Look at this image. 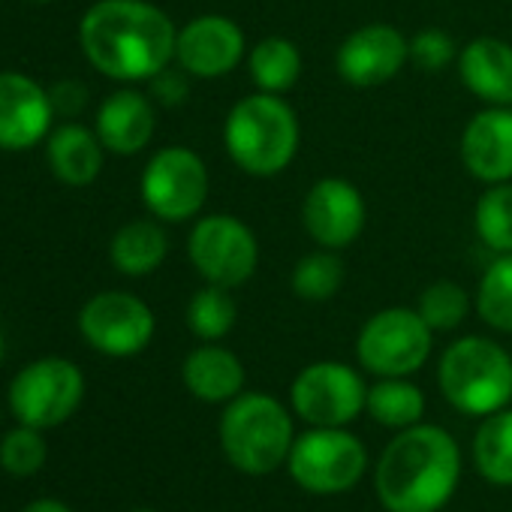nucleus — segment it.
Segmentation results:
<instances>
[{
	"instance_id": "1",
	"label": "nucleus",
	"mask_w": 512,
	"mask_h": 512,
	"mask_svg": "<svg viewBox=\"0 0 512 512\" xmlns=\"http://www.w3.org/2000/svg\"><path fill=\"white\" fill-rule=\"evenodd\" d=\"M178 28L148 0H100L79 25L88 64L115 82H151L175 61Z\"/></svg>"
},
{
	"instance_id": "2",
	"label": "nucleus",
	"mask_w": 512,
	"mask_h": 512,
	"mask_svg": "<svg viewBox=\"0 0 512 512\" xmlns=\"http://www.w3.org/2000/svg\"><path fill=\"white\" fill-rule=\"evenodd\" d=\"M461 449L446 428L410 425L377 458L374 491L386 512H440L458 491Z\"/></svg>"
},
{
	"instance_id": "3",
	"label": "nucleus",
	"mask_w": 512,
	"mask_h": 512,
	"mask_svg": "<svg viewBox=\"0 0 512 512\" xmlns=\"http://www.w3.org/2000/svg\"><path fill=\"white\" fill-rule=\"evenodd\" d=\"M302 124L281 94L256 91L241 97L223 124L229 160L250 178H275L299 154Z\"/></svg>"
},
{
	"instance_id": "4",
	"label": "nucleus",
	"mask_w": 512,
	"mask_h": 512,
	"mask_svg": "<svg viewBox=\"0 0 512 512\" xmlns=\"http://www.w3.org/2000/svg\"><path fill=\"white\" fill-rule=\"evenodd\" d=\"M226 461L244 476H269L287 464L296 443L293 413L275 395L241 392L232 398L217 425Z\"/></svg>"
},
{
	"instance_id": "5",
	"label": "nucleus",
	"mask_w": 512,
	"mask_h": 512,
	"mask_svg": "<svg viewBox=\"0 0 512 512\" xmlns=\"http://www.w3.org/2000/svg\"><path fill=\"white\" fill-rule=\"evenodd\" d=\"M443 398L464 416H491L512 401V356L491 338L452 341L437 365Z\"/></svg>"
},
{
	"instance_id": "6",
	"label": "nucleus",
	"mask_w": 512,
	"mask_h": 512,
	"mask_svg": "<svg viewBox=\"0 0 512 512\" xmlns=\"http://www.w3.org/2000/svg\"><path fill=\"white\" fill-rule=\"evenodd\" d=\"M287 470L293 482L311 494H344L362 482L368 470V449L347 428H311L296 437Z\"/></svg>"
},
{
	"instance_id": "7",
	"label": "nucleus",
	"mask_w": 512,
	"mask_h": 512,
	"mask_svg": "<svg viewBox=\"0 0 512 512\" xmlns=\"http://www.w3.org/2000/svg\"><path fill=\"white\" fill-rule=\"evenodd\" d=\"M434 350V332L416 308H383L365 320L356 359L374 377H410Z\"/></svg>"
},
{
	"instance_id": "8",
	"label": "nucleus",
	"mask_w": 512,
	"mask_h": 512,
	"mask_svg": "<svg viewBox=\"0 0 512 512\" xmlns=\"http://www.w3.org/2000/svg\"><path fill=\"white\" fill-rule=\"evenodd\" d=\"M187 256L205 284L238 290L260 266V241L235 214L199 217L187 235Z\"/></svg>"
},
{
	"instance_id": "9",
	"label": "nucleus",
	"mask_w": 512,
	"mask_h": 512,
	"mask_svg": "<svg viewBox=\"0 0 512 512\" xmlns=\"http://www.w3.org/2000/svg\"><path fill=\"white\" fill-rule=\"evenodd\" d=\"M85 398V377L70 359H37L25 365L10 383V410L22 425L58 428L64 425Z\"/></svg>"
},
{
	"instance_id": "10",
	"label": "nucleus",
	"mask_w": 512,
	"mask_h": 512,
	"mask_svg": "<svg viewBox=\"0 0 512 512\" xmlns=\"http://www.w3.org/2000/svg\"><path fill=\"white\" fill-rule=\"evenodd\" d=\"M145 208L163 223H184L193 220L208 199V169L205 160L184 148L169 145L160 148L139 181Z\"/></svg>"
},
{
	"instance_id": "11",
	"label": "nucleus",
	"mask_w": 512,
	"mask_h": 512,
	"mask_svg": "<svg viewBox=\"0 0 512 512\" xmlns=\"http://www.w3.org/2000/svg\"><path fill=\"white\" fill-rule=\"evenodd\" d=\"M368 386L353 365L314 362L302 368L290 386L293 413L311 428H344L365 410Z\"/></svg>"
},
{
	"instance_id": "12",
	"label": "nucleus",
	"mask_w": 512,
	"mask_h": 512,
	"mask_svg": "<svg viewBox=\"0 0 512 512\" xmlns=\"http://www.w3.org/2000/svg\"><path fill=\"white\" fill-rule=\"evenodd\" d=\"M157 320L154 311L130 293H97L79 311V332L82 338L103 356L130 359L142 353L154 338Z\"/></svg>"
},
{
	"instance_id": "13",
	"label": "nucleus",
	"mask_w": 512,
	"mask_h": 512,
	"mask_svg": "<svg viewBox=\"0 0 512 512\" xmlns=\"http://www.w3.org/2000/svg\"><path fill=\"white\" fill-rule=\"evenodd\" d=\"M410 61V40L386 22H371L344 37L335 52L338 76L353 88H380Z\"/></svg>"
},
{
	"instance_id": "14",
	"label": "nucleus",
	"mask_w": 512,
	"mask_h": 512,
	"mask_svg": "<svg viewBox=\"0 0 512 512\" xmlns=\"http://www.w3.org/2000/svg\"><path fill=\"white\" fill-rule=\"evenodd\" d=\"M302 223L308 235L329 250H344L359 241L368 223V205L359 187L347 178H320L305 202H302Z\"/></svg>"
},
{
	"instance_id": "15",
	"label": "nucleus",
	"mask_w": 512,
	"mask_h": 512,
	"mask_svg": "<svg viewBox=\"0 0 512 512\" xmlns=\"http://www.w3.org/2000/svg\"><path fill=\"white\" fill-rule=\"evenodd\" d=\"M247 55L244 31L226 16H196L178 28L175 61L193 79H223Z\"/></svg>"
},
{
	"instance_id": "16",
	"label": "nucleus",
	"mask_w": 512,
	"mask_h": 512,
	"mask_svg": "<svg viewBox=\"0 0 512 512\" xmlns=\"http://www.w3.org/2000/svg\"><path fill=\"white\" fill-rule=\"evenodd\" d=\"M55 109L25 73H0V151H28L52 127Z\"/></svg>"
},
{
	"instance_id": "17",
	"label": "nucleus",
	"mask_w": 512,
	"mask_h": 512,
	"mask_svg": "<svg viewBox=\"0 0 512 512\" xmlns=\"http://www.w3.org/2000/svg\"><path fill=\"white\" fill-rule=\"evenodd\" d=\"M461 163L482 184L512 181V106H485L467 121Z\"/></svg>"
},
{
	"instance_id": "18",
	"label": "nucleus",
	"mask_w": 512,
	"mask_h": 512,
	"mask_svg": "<svg viewBox=\"0 0 512 512\" xmlns=\"http://www.w3.org/2000/svg\"><path fill=\"white\" fill-rule=\"evenodd\" d=\"M154 124H157V118H154L151 100L133 88H124L103 100V106L97 109L94 133L100 136L106 151L133 157L142 148H148V142L154 136Z\"/></svg>"
},
{
	"instance_id": "19",
	"label": "nucleus",
	"mask_w": 512,
	"mask_h": 512,
	"mask_svg": "<svg viewBox=\"0 0 512 512\" xmlns=\"http://www.w3.org/2000/svg\"><path fill=\"white\" fill-rule=\"evenodd\" d=\"M464 88L485 106H512V46L497 37H476L458 52Z\"/></svg>"
},
{
	"instance_id": "20",
	"label": "nucleus",
	"mask_w": 512,
	"mask_h": 512,
	"mask_svg": "<svg viewBox=\"0 0 512 512\" xmlns=\"http://www.w3.org/2000/svg\"><path fill=\"white\" fill-rule=\"evenodd\" d=\"M181 380L187 392L202 404H229L244 392V365L241 359L220 347L217 341H205L202 347L190 350L181 365Z\"/></svg>"
},
{
	"instance_id": "21",
	"label": "nucleus",
	"mask_w": 512,
	"mask_h": 512,
	"mask_svg": "<svg viewBox=\"0 0 512 512\" xmlns=\"http://www.w3.org/2000/svg\"><path fill=\"white\" fill-rule=\"evenodd\" d=\"M103 142L79 124H61L49 139V166L58 181L88 187L103 172Z\"/></svg>"
},
{
	"instance_id": "22",
	"label": "nucleus",
	"mask_w": 512,
	"mask_h": 512,
	"mask_svg": "<svg viewBox=\"0 0 512 512\" xmlns=\"http://www.w3.org/2000/svg\"><path fill=\"white\" fill-rule=\"evenodd\" d=\"M166 253H169V238L157 220H130L115 232L109 244L112 266L127 278L154 275L163 266Z\"/></svg>"
},
{
	"instance_id": "23",
	"label": "nucleus",
	"mask_w": 512,
	"mask_h": 512,
	"mask_svg": "<svg viewBox=\"0 0 512 512\" xmlns=\"http://www.w3.org/2000/svg\"><path fill=\"white\" fill-rule=\"evenodd\" d=\"M247 73L256 91L284 97L302 76V52L287 37H266L247 52Z\"/></svg>"
},
{
	"instance_id": "24",
	"label": "nucleus",
	"mask_w": 512,
	"mask_h": 512,
	"mask_svg": "<svg viewBox=\"0 0 512 512\" xmlns=\"http://www.w3.org/2000/svg\"><path fill=\"white\" fill-rule=\"evenodd\" d=\"M365 410L377 425L392 428V431H404V428L422 422L425 395L407 377H380L374 386H368Z\"/></svg>"
},
{
	"instance_id": "25",
	"label": "nucleus",
	"mask_w": 512,
	"mask_h": 512,
	"mask_svg": "<svg viewBox=\"0 0 512 512\" xmlns=\"http://www.w3.org/2000/svg\"><path fill=\"white\" fill-rule=\"evenodd\" d=\"M476 473L491 485H512V410L503 407L482 419L473 434Z\"/></svg>"
},
{
	"instance_id": "26",
	"label": "nucleus",
	"mask_w": 512,
	"mask_h": 512,
	"mask_svg": "<svg viewBox=\"0 0 512 512\" xmlns=\"http://www.w3.org/2000/svg\"><path fill=\"white\" fill-rule=\"evenodd\" d=\"M473 308L485 326L512 335V253H500L482 272Z\"/></svg>"
},
{
	"instance_id": "27",
	"label": "nucleus",
	"mask_w": 512,
	"mask_h": 512,
	"mask_svg": "<svg viewBox=\"0 0 512 512\" xmlns=\"http://www.w3.org/2000/svg\"><path fill=\"white\" fill-rule=\"evenodd\" d=\"M290 287L302 302H329L338 296V290L344 287V260L338 256V250L320 247L296 263L293 275H290Z\"/></svg>"
},
{
	"instance_id": "28",
	"label": "nucleus",
	"mask_w": 512,
	"mask_h": 512,
	"mask_svg": "<svg viewBox=\"0 0 512 512\" xmlns=\"http://www.w3.org/2000/svg\"><path fill=\"white\" fill-rule=\"evenodd\" d=\"M238 323V305L232 299V290L205 284L193 299L187 302V329L199 341H220L226 338Z\"/></svg>"
},
{
	"instance_id": "29",
	"label": "nucleus",
	"mask_w": 512,
	"mask_h": 512,
	"mask_svg": "<svg viewBox=\"0 0 512 512\" xmlns=\"http://www.w3.org/2000/svg\"><path fill=\"white\" fill-rule=\"evenodd\" d=\"M473 229L479 241L500 253H512V181L488 184V190L476 199Z\"/></svg>"
},
{
	"instance_id": "30",
	"label": "nucleus",
	"mask_w": 512,
	"mask_h": 512,
	"mask_svg": "<svg viewBox=\"0 0 512 512\" xmlns=\"http://www.w3.org/2000/svg\"><path fill=\"white\" fill-rule=\"evenodd\" d=\"M473 302H470V293L455 284V281H434L422 290L419 296V317L431 326V332H452L458 329L467 314H470Z\"/></svg>"
},
{
	"instance_id": "31",
	"label": "nucleus",
	"mask_w": 512,
	"mask_h": 512,
	"mask_svg": "<svg viewBox=\"0 0 512 512\" xmlns=\"http://www.w3.org/2000/svg\"><path fill=\"white\" fill-rule=\"evenodd\" d=\"M46 464V440L40 428L19 425L0 440V467L13 476H34Z\"/></svg>"
},
{
	"instance_id": "32",
	"label": "nucleus",
	"mask_w": 512,
	"mask_h": 512,
	"mask_svg": "<svg viewBox=\"0 0 512 512\" xmlns=\"http://www.w3.org/2000/svg\"><path fill=\"white\" fill-rule=\"evenodd\" d=\"M410 61L425 73H437L458 61V46L443 28H422L410 37Z\"/></svg>"
},
{
	"instance_id": "33",
	"label": "nucleus",
	"mask_w": 512,
	"mask_h": 512,
	"mask_svg": "<svg viewBox=\"0 0 512 512\" xmlns=\"http://www.w3.org/2000/svg\"><path fill=\"white\" fill-rule=\"evenodd\" d=\"M151 94H154V100H157L160 106H181V103L187 100V94H190L187 73H184L181 67H178V70H172V67L160 70V73L151 79Z\"/></svg>"
},
{
	"instance_id": "34",
	"label": "nucleus",
	"mask_w": 512,
	"mask_h": 512,
	"mask_svg": "<svg viewBox=\"0 0 512 512\" xmlns=\"http://www.w3.org/2000/svg\"><path fill=\"white\" fill-rule=\"evenodd\" d=\"M49 100H52L55 115L76 118V115L88 106V88L79 85V82H58V85L49 91Z\"/></svg>"
},
{
	"instance_id": "35",
	"label": "nucleus",
	"mask_w": 512,
	"mask_h": 512,
	"mask_svg": "<svg viewBox=\"0 0 512 512\" xmlns=\"http://www.w3.org/2000/svg\"><path fill=\"white\" fill-rule=\"evenodd\" d=\"M25 512H73L67 503H61V500H52V497H40V500H34V503H28L25 506Z\"/></svg>"
},
{
	"instance_id": "36",
	"label": "nucleus",
	"mask_w": 512,
	"mask_h": 512,
	"mask_svg": "<svg viewBox=\"0 0 512 512\" xmlns=\"http://www.w3.org/2000/svg\"><path fill=\"white\" fill-rule=\"evenodd\" d=\"M0 362H4V335H0Z\"/></svg>"
},
{
	"instance_id": "37",
	"label": "nucleus",
	"mask_w": 512,
	"mask_h": 512,
	"mask_svg": "<svg viewBox=\"0 0 512 512\" xmlns=\"http://www.w3.org/2000/svg\"><path fill=\"white\" fill-rule=\"evenodd\" d=\"M133 512H154V509H133Z\"/></svg>"
},
{
	"instance_id": "38",
	"label": "nucleus",
	"mask_w": 512,
	"mask_h": 512,
	"mask_svg": "<svg viewBox=\"0 0 512 512\" xmlns=\"http://www.w3.org/2000/svg\"><path fill=\"white\" fill-rule=\"evenodd\" d=\"M34 4H49V0H34Z\"/></svg>"
}]
</instances>
